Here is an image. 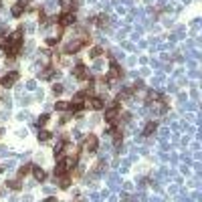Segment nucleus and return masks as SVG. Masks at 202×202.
Masks as SVG:
<instances>
[{"instance_id":"11","label":"nucleus","mask_w":202,"mask_h":202,"mask_svg":"<svg viewBox=\"0 0 202 202\" xmlns=\"http://www.w3.org/2000/svg\"><path fill=\"white\" fill-rule=\"evenodd\" d=\"M154 131H156V123H148V125H146V129H144V133H146V135H152Z\"/></svg>"},{"instance_id":"19","label":"nucleus","mask_w":202,"mask_h":202,"mask_svg":"<svg viewBox=\"0 0 202 202\" xmlns=\"http://www.w3.org/2000/svg\"><path fill=\"white\" fill-rule=\"evenodd\" d=\"M49 121V115H40V119H39V125H42V123H47Z\"/></svg>"},{"instance_id":"15","label":"nucleus","mask_w":202,"mask_h":202,"mask_svg":"<svg viewBox=\"0 0 202 202\" xmlns=\"http://www.w3.org/2000/svg\"><path fill=\"white\" fill-rule=\"evenodd\" d=\"M12 14H14V16H20V14H22V8H20V6H12Z\"/></svg>"},{"instance_id":"10","label":"nucleus","mask_w":202,"mask_h":202,"mask_svg":"<svg viewBox=\"0 0 202 202\" xmlns=\"http://www.w3.org/2000/svg\"><path fill=\"white\" fill-rule=\"evenodd\" d=\"M119 67H117V63H111V71H109V77L111 79H115V77H119Z\"/></svg>"},{"instance_id":"12","label":"nucleus","mask_w":202,"mask_h":202,"mask_svg":"<svg viewBox=\"0 0 202 202\" xmlns=\"http://www.w3.org/2000/svg\"><path fill=\"white\" fill-rule=\"evenodd\" d=\"M49 137H51V131H47V129H42V131L39 133V140H40V142H47Z\"/></svg>"},{"instance_id":"17","label":"nucleus","mask_w":202,"mask_h":202,"mask_svg":"<svg viewBox=\"0 0 202 202\" xmlns=\"http://www.w3.org/2000/svg\"><path fill=\"white\" fill-rule=\"evenodd\" d=\"M6 184H8V186H10L12 190H18V188H20V184H18L16 180H12V182H6Z\"/></svg>"},{"instance_id":"6","label":"nucleus","mask_w":202,"mask_h":202,"mask_svg":"<svg viewBox=\"0 0 202 202\" xmlns=\"http://www.w3.org/2000/svg\"><path fill=\"white\" fill-rule=\"evenodd\" d=\"M16 79H18V73H16V71H12L10 75H6V77H2V81H0V83H2L4 87H12V83H14Z\"/></svg>"},{"instance_id":"14","label":"nucleus","mask_w":202,"mask_h":202,"mask_svg":"<svg viewBox=\"0 0 202 202\" xmlns=\"http://www.w3.org/2000/svg\"><path fill=\"white\" fill-rule=\"evenodd\" d=\"M57 109L65 111V109H69V103H65V101H59V103H57Z\"/></svg>"},{"instance_id":"13","label":"nucleus","mask_w":202,"mask_h":202,"mask_svg":"<svg viewBox=\"0 0 202 202\" xmlns=\"http://www.w3.org/2000/svg\"><path fill=\"white\" fill-rule=\"evenodd\" d=\"M28 172H31V166H28V164H26V166H22V168H20V170H18V176H26V174H28Z\"/></svg>"},{"instance_id":"9","label":"nucleus","mask_w":202,"mask_h":202,"mask_svg":"<svg viewBox=\"0 0 202 202\" xmlns=\"http://www.w3.org/2000/svg\"><path fill=\"white\" fill-rule=\"evenodd\" d=\"M33 172H35V178H37L39 182L44 180V170H42V168H37V166H35V168H33Z\"/></svg>"},{"instance_id":"18","label":"nucleus","mask_w":202,"mask_h":202,"mask_svg":"<svg viewBox=\"0 0 202 202\" xmlns=\"http://www.w3.org/2000/svg\"><path fill=\"white\" fill-rule=\"evenodd\" d=\"M28 2H31V0H18V6L24 8V6H28Z\"/></svg>"},{"instance_id":"4","label":"nucleus","mask_w":202,"mask_h":202,"mask_svg":"<svg viewBox=\"0 0 202 202\" xmlns=\"http://www.w3.org/2000/svg\"><path fill=\"white\" fill-rule=\"evenodd\" d=\"M83 146H85L87 152H95V150H97V137H95V135H89V137L85 140Z\"/></svg>"},{"instance_id":"8","label":"nucleus","mask_w":202,"mask_h":202,"mask_svg":"<svg viewBox=\"0 0 202 202\" xmlns=\"http://www.w3.org/2000/svg\"><path fill=\"white\" fill-rule=\"evenodd\" d=\"M75 77H77V79H87V71H85L83 65H77V67H75Z\"/></svg>"},{"instance_id":"20","label":"nucleus","mask_w":202,"mask_h":202,"mask_svg":"<svg viewBox=\"0 0 202 202\" xmlns=\"http://www.w3.org/2000/svg\"><path fill=\"white\" fill-rule=\"evenodd\" d=\"M53 91H55V93H61V91H63V87H61V85H55V87H53Z\"/></svg>"},{"instance_id":"16","label":"nucleus","mask_w":202,"mask_h":202,"mask_svg":"<svg viewBox=\"0 0 202 202\" xmlns=\"http://www.w3.org/2000/svg\"><path fill=\"white\" fill-rule=\"evenodd\" d=\"M99 55H101V49H99V47H95V49L91 51V57H93V59H97Z\"/></svg>"},{"instance_id":"2","label":"nucleus","mask_w":202,"mask_h":202,"mask_svg":"<svg viewBox=\"0 0 202 202\" xmlns=\"http://www.w3.org/2000/svg\"><path fill=\"white\" fill-rule=\"evenodd\" d=\"M73 166H75V158H65V160H61L59 164H57L55 174H57V176H63V174H67Z\"/></svg>"},{"instance_id":"21","label":"nucleus","mask_w":202,"mask_h":202,"mask_svg":"<svg viewBox=\"0 0 202 202\" xmlns=\"http://www.w3.org/2000/svg\"><path fill=\"white\" fill-rule=\"evenodd\" d=\"M71 6H73V8H77V6H79V0H71Z\"/></svg>"},{"instance_id":"5","label":"nucleus","mask_w":202,"mask_h":202,"mask_svg":"<svg viewBox=\"0 0 202 202\" xmlns=\"http://www.w3.org/2000/svg\"><path fill=\"white\" fill-rule=\"evenodd\" d=\"M73 22H75V16L69 14V12L61 14V18H59V24H61V26H69V24H73Z\"/></svg>"},{"instance_id":"7","label":"nucleus","mask_w":202,"mask_h":202,"mask_svg":"<svg viewBox=\"0 0 202 202\" xmlns=\"http://www.w3.org/2000/svg\"><path fill=\"white\" fill-rule=\"evenodd\" d=\"M89 107H93V109H101V107H103V101H101L99 97H91V99H89Z\"/></svg>"},{"instance_id":"3","label":"nucleus","mask_w":202,"mask_h":202,"mask_svg":"<svg viewBox=\"0 0 202 202\" xmlns=\"http://www.w3.org/2000/svg\"><path fill=\"white\" fill-rule=\"evenodd\" d=\"M85 44H87L85 39H79V40H75V42H69V44L65 47V53H75V51H79L81 47H85Z\"/></svg>"},{"instance_id":"1","label":"nucleus","mask_w":202,"mask_h":202,"mask_svg":"<svg viewBox=\"0 0 202 202\" xmlns=\"http://www.w3.org/2000/svg\"><path fill=\"white\" fill-rule=\"evenodd\" d=\"M20 31H16L10 39H8V44H6V55L8 57H16L18 51H20V44H22V39H20Z\"/></svg>"}]
</instances>
